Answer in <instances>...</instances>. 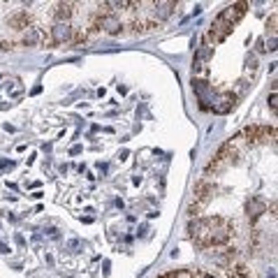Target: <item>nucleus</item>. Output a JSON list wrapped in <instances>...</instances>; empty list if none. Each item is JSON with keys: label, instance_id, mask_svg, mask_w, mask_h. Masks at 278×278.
Here are the masks:
<instances>
[{"label": "nucleus", "instance_id": "1", "mask_svg": "<svg viewBox=\"0 0 278 278\" xmlns=\"http://www.w3.org/2000/svg\"><path fill=\"white\" fill-rule=\"evenodd\" d=\"M188 232H190L193 241L200 248H209L227 241L232 227L223 216H213V218H195V220H190Z\"/></svg>", "mask_w": 278, "mask_h": 278}, {"label": "nucleus", "instance_id": "2", "mask_svg": "<svg viewBox=\"0 0 278 278\" xmlns=\"http://www.w3.org/2000/svg\"><path fill=\"white\" fill-rule=\"evenodd\" d=\"M213 190H216V186H213L211 181H206V179H202L197 186H195V200L190 202V206H188V213L193 218H197L202 211L206 209V204L211 202V195Z\"/></svg>", "mask_w": 278, "mask_h": 278}, {"label": "nucleus", "instance_id": "3", "mask_svg": "<svg viewBox=\"0 0 278 278\" xmlns=\"http://www.w3.org/2000/svg\"><path fill=\"white\" fill-rule=\"evenodd\" d=\"M246 7H248V3H236V5H230V7H225L223 12L218 14V19L220 21H225L227 26H234L239 19L246 14Z\"/></svg>", "mask_w": 278, "mask_h": 278}, {"label": "nucleus", "instance_id": "4", "mask_svg": "<svg viewBox=\"0 0 278 278\" xmlns=\"http://www.w3.org/2000/svg\"><path fill=\"white\" fill-rule=\"evenodd\" d=\"M243 137H246V142L250 144V142H266L269 137H276V132H273L271 127H264V125H253V127H246L243 130Z\"/></svg>", "mask_w": 278, "mask_h": 278}, {"label": "nucleus", "instance_id": "5", "mask_svg": "<svg viewBox=\"0 0 278 278\" xmlns=\"http://www.w3.org/2000/svg\"><path fill=\"white\" fill-rule=\"evenodd\" d=\"M49 40H51V44L70 42V40H72V26H70V24H56L54 28H51Z\"/></svg>", "mask_w": 278, "mask_h": 278}, {"label": "nucleus", "instance_id": "6", "mask_svg": "<svg viewBox=\"0 0 278 278\" xmlns=\"http://www.w3.org/2000/svg\"><path fill=\"white\" fill-rule=\"evenodd\" d=\"M232 33V26H227L225 21H220V19H216L211 26V31H209V40H211L213 44H220L225 40V37Z\"/></svg>", "mask_w": 278, "mask_h": 278}, {"label": "nucleus", "instance_id": "7", "mask_svg": "<svg viewBox=\"0 0 278 278\" xmlns=\"http://www.w3.org/2000/svg\"><path fill=\"white\" fill-rule=\"evenodd\" d=\"M102 28L109 33V35H118L121 28H123V24H121V19L111 12V14H104V17L100 19V31H102Z\"/></svg>", "mask_w": 278, "mask_h": 278}, {"label": "nucleus", "instance_id": "8", "mask_svg": "<svg viewBox=\"0 0 278 278\" xmlns=\"http://www.w3.org/2000/svg\"><path fill=\"white\" fill-rule=\"evenodd\" d=\"M234 102H236V97L232 95V93H223V95L216 97V104H213L211 109L216 114H225V111H230V109L234 107Z\"/></svg>", "mask_w": 278, "mask_h": 278}, {"label": "nucleus", "instance_id": "9", "mask_svg": "<svg viewBox=\"0 0 278 278\" xmlns=\"http://www.w3.org/2000/svg\"><path fill=\"white\" fill-rule=\"evenodd\" d=\"M72 3H58L54 10V19L56 24H67L70 19H72Z\"/></svg>", "mask_w": 278, "mask_h": 278}, {"label": "nucleus", "instance_id": "10", "mask_svg": "<svg viewBox=\"0 0 278 278\" xmlns=\"http://www.w3.org/2000/svg\"><path fill=\"white\" fill-rule=\"evenodd\" d=\"M10 24H12L17 31H28V28H31V14L26 12V10H21V12H17L10 19Z\"/></svg>", "mask_w": 278, "mask_h": 278}, {"label": "nucleus", "instance_id": "11", "mask_svg": "<svg viewBox=\"0 0 278 278\" xmlns=\"http://www.w3.org/2000/svg\"><path fill=\"white\" fill-rule=\"evenodd\" d=\"M153 7H156V14H158V21H163V19H167L172 12H174L176 7V3L174 0H170V3H153Z\"/></svg>", "mask_w": 278, "mask_h": 278}, {"label": "nucleus", "instance_id": "12", "mask_svg": "<svg viewBox=\"0 0 278 278\" xmlns=\"http://www.w3.org/2000/svg\"><path fill=\"white\" fill-rule=\"evenodd\" d=\"M40 40H42V35H40V31H37V28H28V31L24 33V37H21L19 42L24 44V47H35V44L40 42Z\"/></svg>", "mask_w": 278, "mask_h": 278}, {"label": "nucleus", "instance_id": "13", "mask_svg": "<svg viewBox=\"0 0 278 278\" xmlns=\"http://www.w3.org/2000/svg\"><path fill=\"white\" fill-rule=\"evenodd\" d=\"M209 58H211V49L209 47H202L200 51H197V56H195V72H202V70H204V63L209 61Z\"/></svg>", "mask_w": 278, "mask_h": 278}, {"label": "nucleus", "instance_id": "14", "mask_svg": "<svg viewBox=\"0 0 278 278\" xmlns=\"http://www.w3.org/2000/svg\"><path fill=\"white\" fill-rule=\"evenodd\" d=\"M246 211H248V216H250V220H255V218L260 216V213H257V211H264V204H262L260 200H253V202H248Z\"/></svg>", "mask_w": 278, "mask_h": 278}, {"label": "nucleus", "instance_id": "15", "mask_svg": "<svg viewBox=\"0 0 278 278\" xmlns=\"http://www.w3.org/2000/svg\"><path fill=\"white\" fill-rule=\"evenodd\" d=\"M88 40V31H84V28H72V40L70 42L72 44H81Z\"/></svg>", "mask_w": 278, "mask_h": 278}, {"label": "nucleus", "instance_id": "16", "mask_svg": "<svg viewBox=\"0 0 278 278\" xmlns=\"http://www.w3.org/2000/svg\"><path fill=\"white\" fill-rule=\"evenodd\" d=\"M10 84H12V86H10V95H12V97H19L21 93H24V84H21L19 79H12Z\"/></svg>", "mask_w": 278, "mask_h": 278}, {"label": "nucleus", "instance_id": "17", "mask_svg": "<svg viewBox=\"0 0 278 278\" xmlns=\"http://www.w3.org/2000/svg\"><path fill=\"white\" fill-rule=\"evenodd\" d=\"M232 276H236V278H248V269H246V264H236L234 269H232Z\"/></svg>", "mask_w": 278, "mask_h": 278}, {"label": "nucleus", "instance_id": "18", "mask_svg": "<svg viewBox=\"0 0 278 278\" xmlns=\"http://www.w3.org/2000/svg\"><path fill=\"white\" fill-rule=\"evenodd\" d=\"M269 107H271V111H276V109H278V95H276V91L269 95Z\"/></svg>", "mask_w": 278, "mask_h": 278}, {"label": "nucleus", "instance_id": "19", "mask_svg": "<svg viewBox=\"0 0 278 278\" xmlns=\"http://www.w3.org/2000/svg\"><path fill=\"white\" fill-rule=\"evenodd\" d=\"M12 47H14L12 40H0V49H3V51H7V49H12Z\"/></svg>", "mask_w": 278, "mask_h": 278}, {"label": "nucleus", "instance_id": "20", "mask_svg": "<svg viewBox=\"0 0 278 278\" xmlns=\"http://www.w3.org/2000/svg\"><path fill=\"white\" fill-rule=\"evenodd\" d=\"M276 24H278V17L273 14V17L269 19V24H266V28H271V31H276Z\"/></svg>", "mask_w": 278, "mask_h": 278}, {"label": "nucleus", "instance_id": "21", "mask_svg": "<svg viewBox=\"0 0 278 278\" xmlns=\"http://www.w3.org/2000/svg\"><path fill=\"white\" fill-rule=\"evenodd\" d=\"M193 276H195V278H213L211 273H193Z\"/></svg>", "mask_w": 278, "mask_h": 278}, {"label": "nucleus", "instance_id": "22", "mask_svg": "<svg viewBox=\"0 0 278 278\" xmlns=\"http://www.w3.org/2000/svg\"><path fill=\"white\" fill-rule=\"evenodd\" d=\"M160 278H172V276H170V273H165V276H160Z\"/></svg>", "mask_w": 278, "mask_h": 278}]
</instances>
